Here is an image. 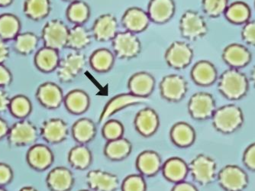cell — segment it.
Returning <instances> with one entry per match:
<instances>
[{
    "mask_svg": "<svg viewBox=\"0 0 255 191\" xmlns=\"http://www.w3.org/2000/svg\"><path fill=\"white\" fill-rule=\"evenodd\" d=\"M222 94L229 100H239L244 97L249 89V81L244 74L236 69L226 70L218 83Z\"/></svg>",
    "mask_w": 255,
    "mask_h": 191,
    "instance_id": "6da1fadb",
    "label": "cell"
},
{
    "mask_svg": "<svg viewBox=\"0 0 255 191\" xmlns=\"http://www.w3.org/2000/svg\"><path fill=\"white\" fill-rule=\"evenodd\" d=\"M213 124L216 130L223 133H233L243 123V113L236 105H226L215 111Z\"/></svg>",
    "mask_w": 255,
    "mask_h": 191,
    "instance_id": "7a4b0ae2",
    "label": "cell"
},
{
    "mask_svg": "<svg viewBox=\"0 0 255 191\" xmlns=\"http://www.w3.org/2000/svg\"><path fill=\"white\" fill-rule=\"evenodd\" d=\"M180 31L183 38L190 41L200 39L207 34L208 26L203 15L194 10H187L180 20Z\"/></svg>",
    "mask_w": 255,
    "mask_h": 191,
    "instance_id": "3957f363",
    "label": "cell"
},
{
    "mask_svg": "<svg viewBox=\"0 0 255 191\" xmlns=\"http://www.w3.org/2000/svg\"><path fill=\"white\" fill-rule=\"evenodd\" d=\"M69 28L61 19H52L46 22L41 31L44 46L60 51L67 46Z\"/></svg>",
    "mask_w": 255,
    "mask_h": 191,
    "instance_id": "277c9868",
    "label": "cell"
},
{
    "mask_svg": "<svg viewBox=\"0 0 255 191\" xmlns=\"http://www.w3.org/2000/svg\"><path fill=\"white\" fill-rule=\"evenodd\" d=\"M189 172L193 180L200 185L206 186L215 180L217 166L214 159L210 156L200 154L189 164Z\"/></svg>",
    "mask_w": 255,
    "mask_h": 191,
    "instance_id": "5b68a950",
    "label": "cell"
},
{
    "mask_svg": "<svg viewBox=\"0 0 255 191\" xmlns=\"http://www.w3.org/2000/svg\"><path fill=\"white\" fill-rule=\"evenodd\" d=\"M86 66V57L79 51L69 53L61 59L56 69L57 78L64 83L74 81L84 70Z\"/></svg>",
    "mask_w": 255,
    "mask_h": 191,
    "instance_id": "8992f818",
    "label": "cell"
},
{
    "mask_svg": "<svg viewBox=\"0 0 255 191\" xmlns=\"http://www.w3.org/2000/svg\"><path fill=\"white\" fill-rule=\"evenodd\" d=\"M112 46L115 57L123 60L134 58L141 51V43L137 35L128 31L117 33Z\"/></svg>",
    "mask_w": 255,
    "mask_h": 191,
    "instance_id": "52a82bcc",
    "label": "cell"
},
{
    "mask_svg": "<svg viewBox=\"0 0 255 191\" xmlns=\"http://www.w3.org/2000/svg\"><path fill=\"white\" fill-rule=\"evenodd\" d=\"M39 132L34 123L26 119H19L10 127L7 135L8 143L12 146H32Z\"/></svg>",
    "mask_w": 255,
    "mask_h": 191,
    "instance_id": "ba28073f",
    "label": "cell"
},
{
    "mask_svg": "<svg viewBox=\"0 0 255 191\" xmlns=\"http://www.w3.org/2000/svg\"><path fill=\"white\" fill-rule=\"evenodd\" d=\"M159 87L162 98L171 103L181 101L188 90L187 80L179 74H169L163 77Z\"/></svg>",
    "mask_w": 255,
    "mask_h": 191,
    "instance_id": "9c48e42d",
    "label": "cell"
},
{
    "mask_svg": "<svg viewBox=\"0 0 255 191\" xmlns=\"http://www.w3.org/2000/svg\"><path fill=\"white\" fill-rule=\"evenodd\" d=\"M193 57V50L185 41H173L164 54L167 65L175 70H182L190 65Z\"/></svg>",
    "mask_w": 255,
    "mask_h": 191,
    "instance_id": "30bf717a",
    "label": "cell"
},
{
    "mask_svg": "<svg viewBox=\"0 0 255 191\" xmlns=\"http://www.w3.org/2000/svg\"><path fill=\"white\" fill-rule=\"evenodd\" d=\"M216 110V102L210 93L198 92L189 100V113L196 120H206L213 117Z\"/></svg>",
    "mask_w": 255,
    "mask_h": 191,
    "instance_id": "8fae6325",
    "label": "cell"
},
{
    "mask_svg": "<svg viewBox=\"0 0 255 191\" xmlns=\"http://www.w3.org/2000/svg\"><path fill=\"white\" fill-rule=\"evenodd\" d=\"M147 101V98L136 97L130 93H120L110 99L107 104L104 106L100 118H99V124L105 123L113 115L124 110V109L134 106V105L141 104Z\"/></svg>",
    "mask_w": 255,
    "mask_h": 191,
    "instance_id": "7c38bea8",
    "label": "cell"
},
{
    "mask_svg": "<svg viewBox=\"0 0 255 191\" xmlns=\"http://www.w3.org/2000/svg\"><path fill=\"white\" fill-rule=\"evenodd\" d=\"M218 181L220 186L228 191H242L249 183L246 172L236 165H227L222 169Z\"/></svg>",
    "mask_w": 255,
    "mask_h": 191,
    "instance_id": "4fadbf2b",
    "label": "cell"
},
{
    "mask_svg": "<svg viewBox=\"0 0 255 191\" xmlns=\"http://www.w3.org/2000/svg\"><path fill=\"white\" fill-rule=\"evenodd\" d=\"M68 125L60 118H51L41 123L39 135L48 144H59L67 139Z\"/></svg>",
    "mask_w": 255,
    "mask_h": 191,
    "instance_id": "5bb4252c",
    "label": "cell"
},
{
    "mask_svg": "<svg viewBox=\"0 0 255 191\" xmlns=\"http://www.w3.org/2000/svg\"><path fill=\"white\" fill-rule=\"evenodd\" d=\"M37 100L41 106L48 110L59 108L64 103V93L62 89L53 82L41 83L37 89Z\"/></svg>",
    "mask_w": 255,
    "mask_h": 191,
    "instance_id": "9a60e30c",
    "label": "cell"
},
{
    "mask_svg": "<svg viewBox=\"0 0 255 191\" xmlns=\"http://www.w3.org/2000/svg\"><path fill=\"white\" fill-rule=\"evenodd\" d=\"M134 126L137 133L143 137L154 136L160 126L159 115L150 107L141 109L135 115Z\"/></svg>",
    "mask_w": 255,
    "mask_h": 191,
    "instance_id": "2e32d148",
    "label": "cell"
},
{
    "mask_svg": "<svg viewBox=\"0 0 255 191\" xmlns=\"http://www.w3.org/2000/svg\"><path fill=\"white\" fill-rule=\"evenodd\" d=\"M118 33V21L112 14H104L94 21L92 28V35L99 42L113 41Z\"/></svg>",
    "mask_w": 255,
    "mask_h": 191,
    "instance_id": "e0dca14e",
    "label": "cell"
},
{
    "mask_svg": "<svg viewBox=\"0 0 255 191\" xmlns=\"http://www.w3.org/2000/svg\"><path fill=\"white\" fill-rule=\"evenodd\" d=\"M86 182L93 191H116L120 188L117 175L102 170H92L87 173Z\"/></svg>",
    "mask_w": 255,
    "mask_h": 191,
    "instance_id": "ac0fdd59",
    "label": "cell"
},
{
    "mask_svg": "<svg viewBox=\"0 0 255 191\" xmlns=\"http://www.w3.org/2000/svg\"><path fill=\"white\" fill-rule=\"evenodd\" d=\"M28 165L34 170L43 172L49 169L54 161L52 150L44 144H34L26 154Z\"/></svg>",
    "mask_w": 255,
    "mask_h": 191,
    "instance_id": "d6986e66",
    "label": "cell"
},
{
    "mask_svg": "<svg viewBox=\"0 0 255 191\" xmlns=\"http://www.w3.org/2000/svg\"><path fill=\"white\" fill-rule=\"evenodd\" d=\"M46 185L51 191H70L74 188L75 178L70 169L55 167L46 177Z\"/></svg>",
    "mask_w": 255,
    "mask_h": 191,
    "instance_id": "ffe728a7",
    "label": "cell"
},
{
    "mask_svg": "<svg viewBox=\"0 0 255 191\" xmlns=\"http://www.w3.org/2000/svg\"><path fill=\"white\" fill-rule=\"evenodd\" d=\"M174 0H150L147 5V15L150 21L155 24L168 22L175 14Z\"/></svg>",
    "mask_w": 255,
    "mask_h": 191,
    "instance_id": "44dd1931",
    "label": "cell"
},
{
    "mask_svg": "<svg viewBox=\"0 0 255 191\" xmlns=\"http://www.w3.org/2000/svg\"><path fill=\"white\" fill-rule=\"evenodd\" d=\"M150 21L147 11L138 7H131L126 9L121 19L125 29L134 34L145 31Z\"/></svg>",
    "mask_w": 255,
    "mask_h": 191,
    "instance_id": "7402d4cb",
    "label": "cell"
},
{
    "mask_svg": "<svg viewBox=\"0 0 255 191\" xmlns=\"http://www.w3.org/2000/svg\"><path fill=\"white\" fill-rule=\"evenodd\" d=\"M155 83V79L150 73L140 71L131 76L128 81V89L136 97L148 98L154 91Z\"/></svg>",
    "mask_w": 255,
    "mask_h": 191,
    "instance_id": "603a6c76",
    "label": "cell"
},
{
    "mask_svg": "<svg viewBox=\"0 0 255 191\" xmlns=\"http://www.w3.org/2000/svg\"><path fill=\"white\" fill-rule=\"evenodd\" d=\"M162 165L161 158L155 151H144L136 159V169L140 175L148 178L157 175L161 170Z\"/></svg>",
    "mask_w": 255,
    "mask_h": 191,
    "instance_id": "cb8c5ba5",
    "label": "cell"
},
{
    "mask_svg": "<svg viewBox=\"0 0 255 191\" xmlns=\"http://www.w3.org/2000/svg\"><path fill=\"white\" fill-rule=\"evenodd\" d=\"M162 175L166 180L171 183L177 184L183 182L189 173L187 162L178 157L167 159L162 165Z\"/></svg>",
    "mask_w": 255,
    "mask_h": 191,
    "instance_id": "d4e9b609",
    "label": "cell"
},
{
    "mask_svg": "<svg viewBox=\"0 0 255 191\" xmlns=\"http://www.w3.org/2000/svg\"><path fill=\"white\" fill-rule=\"evenodd\" d=\"M64 106L71 114L81 115L88 110L90 99L88 93L83 90L75 89L68 92L64 97Z\"/></svg>",
    "mask_w": 255,
    "mask_h": 191,
    "instance_id": "484cf974",
    "label": "cell"
},
{
    "mask_svg": "<svg viewBox=\"0 0 255 191\" xmlns=\"http://www.w3.org/2000/svg\"><path fill=\"white\" fill-rule=\"evenodd\" d=\"M170 138L173 145L179 148H188L194 143L196 133L194 129L186 122H178L172 126Z\"/></svg>",
    "mask_w": 255,
    "mask_h": 191,
    "instance_id": "4316f807",
    "label": "cell"
},
{
    "mask_svg": "<svg viewBox=\"0 0 255 191\" xmlns=\"http://www.w3.org/2000/svg\"><path fill=\"white\" fill-rule=\"evenodd\" d=\"M192 80L197 85L210 86L217 78V70L210 61L203 60L198 61L193 66L191 70Z\"/></svg>",
    "mask_w": 255,
    "mask_h": 191,
    "instance_id": "83f0119b",
    "label": "cell"
},
{
    "mask_svg": "<svg viewBox=\"0 0 255 191\" xmlns=\"http://www.w3.org/2000/svg\"><path fill=\"white\" fill-rule=\"evenodd\" d=\"M61 58L59 51L51 47H41L34 55L35 67L43 73H51L58 67Z\"/></svg>",
    "mask_w": 255,
    "mask_h": 191,
    "instance_id": "f1b7e54d",
    "label": "cell"
},
{
    "mask_svg": "<svg viewBox=\"0 0 255 191\" xmlns=\"http://www.w3.org/2000/svg\"><path fill=\"white\" fill-rule=\"evenodd\" d=\"M73 139L80 145H86L94 140L97 135V126L91 119L81 118L71 127Z\"/></svg>",
    "mask_w": 255,
    "mask_h": 191,
    "instance_id": "f546056e",
    "label": "cell"
},
{
    "mask_svg": "<svg viewBox=\"0 0 255 191\" xmlns=\"http://www.w3.org/2000/svg\"><path fill=\"white\" fill-rule=\"evenodd\" d=\"M132 151V144L128 139L120 138L108 141L104 147V155L109 160L120 162L127 159Z\"/></svg>",
    "mask_w": 255,
    "mask_h": 191,
    "instance_id": "4dcf8cb0",
    "label": "cell"
},
{
    "mask_svg": "<svg viewBox=\"0 0 255 191\" xmlns=\"http://www.w3.org/2000/svg\"><path fill=\"white\" fill-rule=\"evenodd\" d=\"M223 60L235 68L245 67L250 62L252 54L244 46L233 44L227 46L223 53Z\"/></svg>",
    "mask_w": 255,
    "mask_h": 191,
    "instance_id": "1f68e13d",
    "label": "cell"
},
{
    "mask_svg": "<svg viewBox=\"0 0 255 191\" xmlns=\"http://www.w3.org/2000/svg\"><path fill=\"white\" fill-rule=\"evenodd\" d=\"M91 41L90 31L83 25H76L69 30L66 47L74 51H80L88 47Z\"/></svg>",
    "mask_w": 255,
    "mask_h": 191,
    "instance_id": "d6a6232c",
    "label": "cell"
},
{
    "mask_svg": "<svg viewBox=\"0 0 255 191\" xmlns=\"http://www.w3.org/2000/svg\"><path fill=\"white\" fill-rule=\"evenodd\" d=\"M51 0H25L23 12L25 16L33 21H41L51 13Z\"/></svg>",
    "mask_w": 255,
    "mask_h": 191,
    "instance_id": "836d02e7",
    "label": "cell"
},
{
    "mask_svg": "<svg viewBox=\"0 0 255 191\" xmlns=\"http://www.w3.org/2000/svg\"><path fill=\"white\" fill-rule=\"evenodd\" d=\"M90 67L97 73H107L115 64V54L108 48L101 47L92 53L90 59Z\"/></svg>",
    "mask_w": 255,
    "mask_h": 191,
    "instance_id": "e575fe53",
    "label": "cell"
},
{
    "mask_svg": "<svg viewBox=\"0 0 255 191\" xmlns=\"http://www.w3.org/2000/svg\"><path fill=\"white\" fill-rule=\"evenodd\" d=\"M69 164L76 170L84 171L89 169L93 162L92 152L85 145L74 146L68 153Z\"/></svg>",
    "mask_w": 255,
    "mask_h": 191,
    "instance_id": "d590c367",
    "label": "cell"
},
{
    "mask_svg": "<svg viewBox=\"0 0 255 191\" xmlns=\"http://www.w3.org/2000/svg\"><path fill=\"white\" fill-rule=\"evenodd\" d=\"M21 30V21L18 16L11 13L0 15V38L11 41L16 38Z\"/></svg>",
    "mask_w": 255,
    "mask_h": 191,
    "instance_id": "8d00e7d4",
    "label": "cell"
},
{
    "mask_svg": "<svg viewBox=\"0 0 255 191\" xmlns=\"http://www.w3.org/2000/svg\"><path fill=\"white\" fill-rule=\"evenodd\" d=\"M66 15L69 21L75 25H84L90 18V6L82 0H76L67 7Z\"/></svg>",
    "mask_w": 255,
    "mask_h": 191,
    "instance_id": "74e56055",
    "label": "cell"
},
{
    "mask_svg": "<svg viewBox=\"0 0 255 191\" xmlns=\"http://www.w3.org/2000/svg\"><path fill=\"white\" fill-rule=\"evenodd\" d=\"M39 38L34 33H19L14 39V50L21 55H29L36 50Z\"/></svg>",
    "mask_w": 255,
    "mask_h": 191,
    "instance_id": "f35d334b",
    "label": "cell"
},
{
    "mask_svg": "<svg viewBox=\"0 0 255 191\" xmlns=\"http://www.w3.org/2000/svg\"><path fill=\"white\" fill-rule=\"evenodd\" d=\"M32 110L31 100L25 95H16L11 98L8 111L14 117L23 119L28 117Z\"/></svg>",
    "mask_w": 255,
    "mask_h": 191,
    "instance_id": "ab89813d",
    "label": "cell"
},
{
    "mask_svg": "<svg viewBox=\"0 0 255 191\" xmlns=\"http://www.w3.org/2000/svg\"><path fill=\"white\" fill-rule=\"evenodd\" d=\"M225 15L231 22L244 24L250 18L251 10L247 4L236 2L228 6Z\"/></svg>",
    "mask_w": 255,
    "mask_h": 191,
    "instance_id": "60d3db41",
    "label": "cell"
},
{
    "mask_svg": "<svg viewBox=\"0 0 255 191\" xmlns=\"http://www.w3.org/2000/svg\"><path fill=\"white\" fill-rule=\"evenodd\" d=\"M102 136L106 140H116L123 137L125 128L123 123L117 119H108L102 127Z\"/></svg>",
    "mask_w": 255,
    "mask_h": 191,
    "instance_id": "b9f144b4",
    "label": "cell"
},
{
    "mask_svg": "<svg viewBox=\"0 0 255 191\" xmlns=\"http://www.w3.org/2000/svg\"><path fill=\"white\" fill-rule=\"evenodd\" d=\"M229 6V0H202V9L207 16H220Z\"/></svg>",
    "mask_w": 255,
    "mask_h": 191,
    "instance_id": "7bdbcfd3",
    "label": "cell"
},
{
    "mask_svg": "<svg viewBox=\"0 0 255 191\" xmlns=\"http://www.w3.org/2000/svg\"><path fill=\"white\" fill-rule=\"evenodd\" d=\"M121 190L122 191H146L147 183L144 177L140 174L128 175L123 181Z\"/></svg>",
    "mask_w": 255,
    "mask_h": 191,
    "instance_id": "ee69618b",
    "label": "cell"
},
{
    "mask_svg": "<svg viewBox=\"0 0 255 191\" xmlns=\"http://www.w3.org/2000/svg\"><path fill=\"white\" fill-rule=\"evenodd\" d=\"M242 36L246 43L255 45V21L246 23L242 28Z\"/></svg>",
    "mask_w": 255,
    "mask_h": 191,
    "instance_id": "f6af8a7d",
    "label": "cell"
},
{
    "mask_svg": "<svg viewBox=\"0 0 255 191\" xmlns=\"http://www.w3.org/2000/svg\"><path fill=\"white\" fill-rule=\"evenodd\" d=\"M13 178V172L9 165L0 162V187L9 184Z\"/></svg>",
    "mask_w": 255,
    "mask_h": 191,
    "instance_id": "bcb514c9",
    "label": "cell"
},
{
    "mask_svg": "<svg viewBox=\"0 0 255 191\" xmlns=\"http://www.w3.org/2000/svg\"><path fill=\"white\" fill-rule=\"evenodd\" d=\"M12 82V74L9 69L4 65L0 64V88L8 87Z\"/></svg>",
    "mask_w": 255,
    "mask_h": 191,
    "instance_id": "7dc6e473",
    "label": "cell"
},
{
    "mask_svg": "<svg viewBox=\"0 0 255 191\" xmlns=\"http://www.w3.org/2000/svg\"><path fill=\"white\" fill-rule=\"evenodd\" d=\"M244 163L249 169L255 171V143L251 145L245 152Z\"/></svg>",
    "mask_w": 255,
    "mask_h": 191,
    "instance_id": "c3c4849f",
    "label": "cell"
},
{
    "mask_svg": "<svg viewBox=\"0 0 255 191\" xmlns=\"http://www.w3.org/2000/svg\"><path fill=\"white\" fill-rule=\"evenodd\" d=\"M10 102L11 97L8 93L4 88H0V114L9 110Z\"/></svg>",
    "mask_w": 255,
    "mask_h": 191,
    "instance_id": "681fc988",
    "label": "cell"
},
{
    "mask_svg": "<svg viewBox=\"0 0 255 191\" xmlns=\"http://www.w3.org/2000/svg\"><path fill=\"white\" fill-rule=\"evenodd\" d=\"M10 56V48L8 42L0 38V64L7 61Z\"/></svg>",
    "mask_w": 255,
    "mask_h": 191,
    "instance_id": "f907efd6",
    "label": "cell"
},
{
    "mask_svg": "<svg viewBox=\"0 0 255 191\" xmlns=\"http://www.w3.org/2000/svg\"><path fill=\"white\" fill-rule=\"evenodd\" d=\"M171 191H198V190L193 184L183 181L175 184L172 188Z\"/></svg>",
    "mask_w": 255,
    "mask_h": 191,
    "instance_id": "816d5d0a",
    "label": "cell"
},
{
    "mask_svg": "<svg viewBox=\"0 0 255 191\" xmlns=\"http://www.w3.org/2000/svg\"><path fill=\"white\" fill-rule=\"evenodd\" d=\"M10 127L8 123L2 118L0 117V139L7 137Z\"/></svg>",
    "mask_w": 255,
    "mask_h": 191,
    "instance_id": "f5cc1de1",
    "label": "cell"
},
{
    "mask_svg": "<svg viewBox=\"0 0 255 191\" xmlns=\"http://www.w3.org/2000/svg\"><path fill=\"white\" fill-rule=\"evenodd\" d=\"M14 0H0V7L9 6Z\"/></svg>",
    "mask_w": 255,
    "mask_h": 191,
    "instance_id": "db71d44e",
    "label": "cell"
},
{
    "mask_svg": "<svg viewBox=\"0 0 255 191\" xmlns=\"http://www.w3.org/2000/svg\"><path fill=\"white\" fill-rule=\"evenodd\" d=\"M18 191H39L37 188L32 186H25L21 188Z\"/></svg>",
    "mask_w": 255,
    "mask_h": 191,
    "instance_id": "11a10c76",
    "label": "cell"
},
{
    "mask_svg": "<svg viewBox=\"0 0 255 191\" xmlns=\"http://www.w3.org/2000/svg\"><path fill=\"white\" fill-rule=\"evenodd\" d=\"M251 79H252V83L255 87V66L254 67L253 70H252V74H251Z\"/></svg>",
    "mask_w": 255,
    "mask_h": 191,
    "instance_id": "9f6ffc18",
    "label": "cell"
},
{
    "mask_svg": "<svg viewBox=\"0 0 255 191\" xmlns=\"http://www.w3.org/2000/svg\"><path fill=\"white\" fill-rule=\"evenodd\" d=\"M64 1H66V2H74V1H76V0H64Z\"/></svg>",
    "mask_w": 255,
    "mask_h": 191,
    "instance_id": "6f0895ef",
    "label": "cell"
},
{
    "mask_svg": "<svg viewBox=\"0 0 255 191\" xmlns=\"http://www.w3.org/2000/svg\"><path fill=\"white\" fill-rule=\"evenodd\" d=\"M0 191H7L6 190L4 189L2 187H0Z\"/></svg>",
    "mask_w": 255,
    "mask_h": 191,
    "instance_id": "680465c9",
    "label": "cell"
},
{
    "mask_svg": "<svg viewBox=\"0 0 255 191\" xmlns=\"http://www.w3.org/2000/svg\"><path fill=\"white\" fill-rule=\"evenodd\" d=\"M91 191V190H80V191Z\"/></svg>",
    "mask_w": 255,
    "mask_h": 191,
    "instance_id": "91938a15",
    "label": "cell"
}]
</instances>
